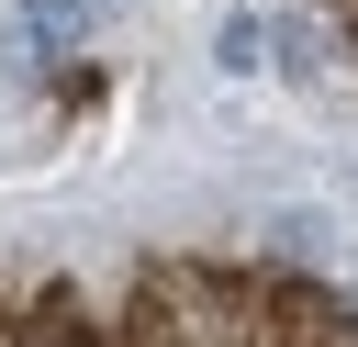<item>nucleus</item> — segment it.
<instances>
[{"mask_svg": "<svg viewBox=\"0 0 358 347\" xmlns=\"http://www.w3.org/2000/svg\"><path fill=\"white\" fill-rule=\"evenodd\" d=\"M112 347H268V269H235V257H145L123 280Z\"/></svg>", "mask_w": 358, "mask_h": 347, "instance_id": "1", "label": "nucleus"}, {"mask_svg": "<svg viewBox=\"0 0 358 347\" xmlns=\"http://www.w3.org/2000/svg\"><path fill=\"white\" fill-rule=\"evenodd\" d=\"M268 67H280L291 90H313V78L336 67V22H324V11H280V22H268Z\"/></svg>", "mask_w": 358, "mask_h": 347, "instance_id": "2", "label": "nucleus"}, {"mask_svg": "<svg viewBox=\"0 0 358 347\" xmlns=\"http://www.w3.org/2000/svg\"><path fill=\"white\" fill-rule=\"evenodd\" d=\"M213 67H224V78H257V67H268V11H224V22H213Z\"/></svg>", "mask_w": 358, "mask_h": 347, "instance_id": "3", "label": "nucleus"}, {"mask_svg": "<svg viewBox=\"0 0 358 347\" xmlns=\"http://www.w3.org/2000/svg\"><path fill=\"white\" fill-rule=\"evenodd\" d=\"M0 347H11V325H0Z\"/></svg>", "mask_w": 358, "mask_h": 347, "instance_id": "4", "label": "nucleus"}]
</instances>
